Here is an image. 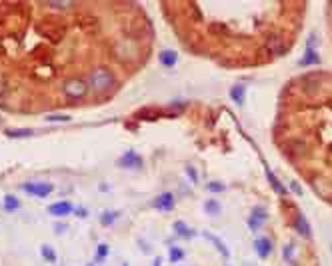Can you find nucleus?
<instances>
[{
  "label": "nucleus",
  "mask_w": 332,
  "mask_h": 266,
  "mask_svg": "<svg viewBox=\"0 0 332 266\" xmlns=\"http://www.w3.org/2000/svg\"><path fill=\"white\" fill-rule=\"evenodd\" d=\"M292 248H294L292 244H288V246L284 248V258H286V260H290V258H292Z\"/></svg>",
  "instance_id": "nucleus-26"
},
{
  "label": "nucleus",
  "mask_w": 332,
  "mask_h": 266,
  "mask_svg": "<svg viewBox=\"0 0 332 266\" xmlns=\"http://www.w3.org/2000/svg\"><path fill=\"white\" fill-rule=\"evenodd\" d=\"M122 266H128V264H122Z\"/></svg>",
  "instance_id": "nucleus-29"
},
{
  "label": "nucleus",
  "mask_w": 332,
  "mask_h": 266,
  "mask_svg": "<svg viewBox=\"0 0 332 266\" xmlns=\"http://www.w3.org/2000/svg\"><path fill=\"white\" fill-rule=\"evenodd\" d=\"M154 208L156 210H160V212H168V210H172L174 208V204H176V200H174V194L172 192H160L156 198H154Z\"/></svg>",
  "instance_id": "nucleus-4"
},
{
  "label": "nucleus",
  "mask_w": 332,
  "mask_h": 266,
  "mask_svg": "<svg viewBox=\"0 0 332 266\" xmlns=\"http://www.w3.org/2000/svg\"><path fill=\"white\" fill-rule=\"evenodd\" d=\"M88 84H86V78H80V76H70L62 82V92L72 98V100H80L88 94Z\"/></svg>",
  "instance_id": "nucleus-2"
},
{
  "label": "nucleus",
  "mask_w": 332,
  "mask_h": 266,
  "mask_svg": "<svg viewBox=\"0 0 332 266\" xmlns=\"http://www.w3.org/2000/svg\"><path fill=\"white\" fill-rule=\"evenodd\" d=\"M266 218H268V214H266V210L264 208H254L252 212H250V216H248V226H250V230H258L264 222H266Z\"/></svg>",
  "instance_id": "nucleus-7"
},
{
  "label": "nucleus",
  "mask_w": 332,
  "mask_h": 266,
  "mask_svg": "<svg viewBox=\"0 0 332 266\" xmlns=\"http://www.w3.org/2000/svg\"><path fill=\"white\" fill-rule=\"evenodd\" d=\"M108 256V244H98L96 246V260L100 262V260H104Z\"/></svg>",
  "instance_id": "nucleus-19"
},
{
  "label": "nucleus",
  "mask_w": 332,
  "mask_h": 266,
  "mask_svg": "<svg viewBox=\"0 0 332 266\" xmlns=\"http://www.w3.org/2000/svg\"><path fill=\"white\" fill-rule=\"evenodd\" d=\"M20 188L26 194L38 196V198H46V196H50L54 192V186L50 182H24V184H20Z\"/></svg>",
  "instance_id": "nucleus-3"
},
{
  "label": "nucleus",
  "mask_w": 332,
  "mask_h": 266,
  "mask_svg": "<svg viewBox=\"0 0 332 266\" xmlns=\"http://www.w3.org/2000/svg\"><path fill=\"white\" fill-rule=\"evenodd\" d=\"M86 84H88V88H90L92 92H96V94L108 92V90H112V88L116 86V74L112 72L110 66L98 64V66H94V68L88 72Z\"/></svg>",
  "instance_id": "nucleus-1"
},
{
  "label": "nucleus",
  "mask_w": 332,
  "mask_h": 266,
  "mask_svg": "<svg viewBox=\"0 0 332 266\" xmlns=\"http://www.w3.org/2000/svg\"><path fill=\"white\" fill-rule=\"evenodd\" d=\"M244 94H246V86H244V84H234V86L230 88V98H232L238 106H242V102H244Z\"/></svg>",
  "instance_id": "nucleus-10"
},
{
  "label": "nucleus",
  "mask_w": 332,
  "mask_h": 266,
  "mask_svg": "<svg viewBox=\"0 0 332 266\" xmlns=\"http://www.w3.org/2000/svg\"><path fill=\"white\" fill-rule=\"evenodd\" d=\"M116 218H118V210H108V212H104L100 216V222H102V226H110Z\"/></svg>",
  "instance_id": "nucleus-17"
},
{
  "label": "nucleus",
  "mask_w": 332,
  "mask_h": 266,
  "mask_svg": "<svg viewBox=\"0 0 332 266\" xmlns=\"http://www.w3.org/2000/svg\"><path fill=\"white\" fill-rule=\"evenodd\" d=\"M268 180L272 182V186L276 188V192H278V194H286V190H284V186H282L280 182H276V178H274L272 174H268Z\"/></svg>",
  "instance_id": "nucleus-23"
},
{
  "label": "nucleus",
  "mask_w": 332,
  "mask_h": 266,
  "mask_svg": "<svg viewBox=\"0 0 332 266\" xmlns=\"http://www.w3.org/2000/svg\"><path fill=\"white\" fill-rule=\"evenodd\" d=\"M320 60H318V56H316V50H312V48H306V52H304V56H302V60H300V66H308V64H318Z\"/></svg>",
  "instance_id": "nucleus-14"
},
{
  "label": "nucleus",
  "mask_w": 332,
  "mask_h": 266,
  "mask_svg": "<svg viewBox=\"0 0 332 266\" xmlns=\"http://www.w3.org/2000/svg\"><path fill=\"white\" fill-rule=\"evenodd\" d=\"M168 256H170V262H180V260L184 258V250H182L180 246H172Z\"/></svg>",
  "instance_id": "nucleus-18"
},
{
  "label": "nucleus",
  "mask_w": 332,
  "mask_h": 266,
  "mask_svg": "<svg viewBox=\"0 0 332 266\" xmlns=\"http://www.w3.org/2000/svg\"><path fill=\"white\" fill-rule=\"evenodd\" d=\"M292 190H294L296 194H302V188H300V186H298L296 182H292Z\"/></svg>",
  "instance_id": "nucleus-28"
},
{
  "label": "nucleus",
  "mask_w": 332,
  "mask_h": 266,
  "mask_svg": "<svg viewBox=\"0 0 332 266\" xmlns=\"http://www.w3.org/2000/svg\"><path fill=\"white\" fill-rule=\"evenodd\" d=\"M48 212L52 216H68V214L74 212V204L68 202V200H58V202H54V204L48 206Z\"/></svg>",
  "instance_id": "nucleus-6"
},
{
  "label": "nucleus",
  "mask_w": 332,
  "mask_h": 266,
  "mask_svg": "<svg viewBox=\"0 0 332 266\" xmlns=\"http://www.w3.org/2000/svg\"><path fill=\"white\" fill-rule=\"evenodd\" d=\"M186 170H188V174H190V178H192V180L196 182V180H198V176H196V172H194V168H192V166H186Z\"/></svg>",
  "instance_id": "nucleus-27"
},
{
  "label": "nucleus",
  "mask_w": 332,
  "mask_h": 266,
  "mask_svg": "<svg viewBox=\"0 0 332 266\" xmlns=\"http://www.w3.org/2000/svg\"><path fill=\"white\" fill-rule=\"evenodd\" d=\"M158 62H160L164 68H174L176 62H178L176 50H172V48H162V50L158 52Z\"/></svg>",
  "instance_id": "nucleus-8"
},
{
  "label": "nucleus",
  "mask_w": 332,
  "mask_h": 266,
  "mask_svg": "<svg viewBox=\"0 0 332 266\" xmlns=\"http://www.w3.org/2000/svg\"><path fill=\"white\" fill-rule=\"evenodd\" d=\"M204 210H206L210 216H218V214H220V202H216L214 198H210V200L204 202Z\"/></svg>",
  "instance_id": "nucleus-16"
},
{
  "label": "nucleus",
  "mask_w": 332,
  "mask_h": 266,
  "mask_svg": "<svg viewBox=\"0 0 332 266\" xmlns=\"http://www.w3.org/2000/svg\"><path fill=\"white\" fill-rule=\"evenodd\" d=\"M40 252H42V258L46 260V262H50V264H54L56 262V250L50 246V244H42V248H40Z\"/></svg>",
  "instance_id": "nucleus-15"
},
{
  "label": "nucleus",
  "mask_w": 332,
  "mask_h": 266,
  "mask_svg": "<svg viewBox=\"0 0 332 266\" xmlns=\"http://www.w3.org/2000/svg\"><path fill=\"white\" fill-rule=\"evenodd\" d=\"M208 238H210V240H212V244H214V246H216V248L222 252V256H224V258H228V250H226V246H224V244H222V242H220L216 236H210V234H208Z\"/></svg>",
  "instance_id": "nucleus-21"
},
{
  "label": "nucleus",
  "mask_w": 332,
  "mask_h": 266,
  "mask_svg": "<svg viewBox=\"0 0 332 266\" xmlns=\"http://www.w3.org/2000/svg\"><path fill=\"white\" fill-rule=\"evenodd\" d=\"M256 252H258V256L260 258H266L270 252H272V242H270V238H266V236H260V238H256Z\"/></svg>",
  "instance_id": "nucleus-9"
},
{
  "label": "nucleus",
  "mask_w": 332,
  "mask_h": 266,
  "mask_svg": "<svg viewBox=\"0 0 332 266\" xmlns=\"http://www.w3.org/2000/svg\"><path fill=\"white\" fill-rule=\"evenodd\" d=\"M208 192H222L224 190V184L222 182H208Z\"/></svg>",
  "instance_id": "nucleus-24"
},
{
  "label": "nucleus",
  "mask_w": 332,
  "mask_h": 266,
  "mask_svg": "<svg viewBox=\"0 0 332 266\" xmlns=\"http://www.w3.org/2000/svg\"><path fill=\"white\" fill-rule=\"evenodd\" d=\"M294 228L302 234V236H308L310 234V226H308V222H306V218H304V214H296V222H294Z\"/></svg>",
  "instance_id": "nucleus-13"
},
{
  "label": "nucleus",
  "mask_w": 332,
  "mask_h": 266,
  "mask_svg": "<svg viewBox=\"0 0 332 266\" xmlns=\"http://www.w3.org/2000/svg\"><path fill=\"white\" fill-rule=\"evenodd\" d=\"M174 232H176L178 236H182L184 240H190V238L194 236V230H192V228H188V226H186L184 222H180V220H178V222H174Z\"/></svg>",
  "instance_id": "nucleus-12"
},
{
  "label": "nucleus",
  "mask_w": 332,
  "mask_h": 266,
  "mask_svg": "<svg viewBox=\"0 0 332 266\" xmlns=\"http://www.w3.org/2000/svg\"><path fill=\"white\" fill-rule=\"evenodd\" d=\"M6 136H32V132L30 130H6Z\"/></svg>",
  "instance_id": "nucleus-25"
},
{
  "label": "nucleus",
  "mask_w": 332,
  "mask_h": 266,
  "mask_svg": "<svg viewBox=\"0 0 332 266\" xmlns=\"http://www.w3.org/2000/svg\"><path fill=\"white\" fill-rule=\"evenodd\" d=\"M46 118H48L50 122H54V120H56V122H68V120H70L68 114H48Z\"/></svg>",
  "instance_id": "nucleus-22"
},
{
  "label": "nucleus",
  "mask_w": 332,
  "mask_h": 266,
  "mask_svg": "<svg viewBox=\"0 0 332 266\" xmlns=\"http://www.w3.org/2000/svg\"><path fill=\"white\" fill-rule=\"evenodd\" d=\"M280 48H282V42H280L278 36H274V38L270 40V44H268V50H270L272 54H276V52H280Z\"/></svg>",
  "instance_id": "nucleus-20"
},
{
  "label": "nucleus",
  "mask_w": 332,
  "mask_h": 266,
  "mask_svg": "<svg viewBox=\"0 0 332 266\" xmlns=\"http://www.w3.org/2000/svg\"><path fill=\"white\" fill-rule=\"evenodd\" d=\"M118 166L120 168H140L142 166V158L134 150H128L126 154H122L118 158Z\"/></svg>",
  "instance_id": "nucleus-5"
},
{
  "label": "nucleus",
  "mask_w": 332,
  "mask_h": 266,
  "mask_svg": "<svg viewBox=\"0 0 332 266\" xmlns=\"http://www.w3.org/2000/svg\"><path fill=\"white\" fill-rule=\"evenodd\" d=\"M2 204H4V210H6V212H16V210L20 208V200H18L14 194H4Z\"/></svg>",
  "instance_id": "nucleus-11"
}]
</instances>
